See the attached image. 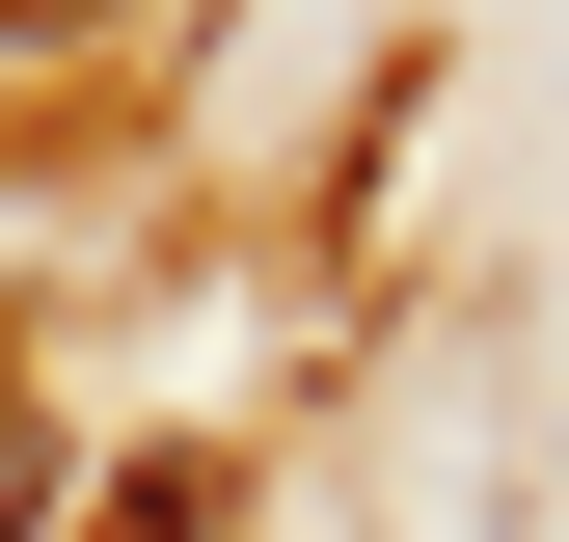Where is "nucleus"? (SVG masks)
<instances>
[{
	"instance_id": "f257e3e1",
	"label": "nucleus",
	"mask_w": 569,
	"mask_h": 542,
	"mask_svg": "<svg viewBox=\"0 0 569 542\" xmlns=\"http://www.w3.org/2000/svg\"><path fill=\"white\" fill-rule=\"evenodd\" d=\"M109 542H218V489H190V461H163V489H136V515H109Z\"/></svg>"
},
{
	"instance_id": "f03ea898",
	"label": "nucleus",
	"mask_w": 569,
	"mask_h": 542,
	"mask_svg": "<svg viewBox=\"0 0 569 542\" xmlns=\"http://www.w3.org/2000/svg\"><path fill=\"white\" fill-rule=\"evenodd\" d=\"M82 28H109V0H0V54H82Z\"/></svg>"
},
{
	"instance_id": "7ed1b4c3",
	"label": "nucleus",
	"mask_w": 569,
	"mask_h": 542,
	"mask_svg": "<svg viewBox=\"0 0 569 542\" xmlns=\"http://www.w3.org/2000/svg\"><path fill=\"white\" fill-rule=\"evenodd\" d=\"M0 515H28V461H0Z\"/></svg>"
}]
</instances>
